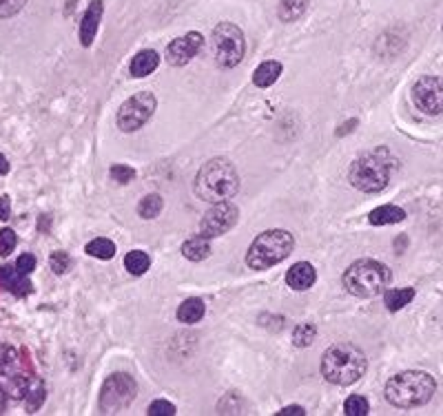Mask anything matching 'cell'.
Wrapping results in <instances>:
<instances>
[{"label":"cell","instance_id":"obj_1","mask_svg":"<svg viewBox=\"0 0 443 416\" xmlns=\"http://www.w3.org/2000/svg\"><path fill=\"white\" fill-rule=\"evenodd\" d=\"M368 368L366 354L352 343H337L328 348L321 359V375L332 386H352Z\"/></svg>","mask_w":443,"mask_h":416},{"label":"cell","instance_id":"obj_2","mask_svg":"<svg viewBox=\"0 0 443 416\" xmlns=\"http://www.w3.org/2000/svg\"><path fill=\"white\" fill-rule=\"evenodd\" d=\"M437 390V381L428 372L408 370L386 383V401L395 408H419L426 405Z\"/></svg>","mask_w":443,"mask_h":416},{"label":"cell","instance_id":"obj_3","mask_svg":"<svg viewBox=\"0 0 443 416\" xmlns=\"http://www.w3.org/2000/svg\"><path fill=\"white\" fill-rule=\"evenodd\" d=\"M240 189V175L224 158L211 160L196 175V195L211 204L226 202Z\"/></svg>","mask_w":443,"mask_h":416},{"label":"cell","instance_id":"obj_4","mask_svg":"<svg viewBox=\"0 0 443 416\" xmlns=\"http://www.w3.org/2000/svg\"><path fill=\"white\" fill-rule=\"evenodd\" d=\"M295 248V239L288 231L273 228L253 239L251 248L246 253V266L253 270H268L284 261Z\"/></svg>","mask_w":443,"mask_h":416},{"label":"cell","instance_id":"obj_5","mask_svg":"<svg viewBox=\"0 0 443 416\" xmlns=\"http://www.w3.org/2000/svg\"><path fill=\"white\" fill-rule=\"evenodd\" d=\"M393 164L388 160V151H375L357 158L350 167V184L361 193H379L390 182Z\"/></svg>","mask_w":443,"mask_h":416},{"label":"cell","instance_id":"obj_6","mask_svg":"<svg viewBox=\"0 0 443 416\" xmlns=\"http://www.w3.org/2000/svg\"><path fill=\"white\" fill-rule=\"evenodd\" d=\"M388 281H390V270L375 259H359L343 272V288L355 297L364 299L379 294L388 286Z\"/></svg>","mask_w":443,"mask_h":416},{"label":"cell","instance_id":"obj_7","mask_svg":"<svg viewBox=\"0 0 443 416\" xmlns=\"http://www.w3.org/2000/svg\"><path fill=\"white\" fill-rule=\"evenodd\" d=\"M211 47L215 62L222 69H233L235 64H240L246 51V42L242 29L233 23H220L211 34Z\"/></svg>","mask_w":443,"mask_h":416},{"label":"cell","instance_id":"obj_8","mask_svg":"<svg viewBox=\"0 0 443 416\" xmlns=\"http://www.w3.org/2000/svg\"><path fill=\"white\" fill-rule=\"evenodd\" d=\"M138 394V386L131 375H124V372H117L111 375L102 383L100 390V410L104 414H117L126 410L129 405L133 403Z\"/></svg>","mask_w":443,"mask_h":416},{"label":"cell","instance_id":"obj_9","mask_svg":"<svg viewBox=\"0 0 443 416\" xmlns=\"http://www.w3.org/2000/svg\"><path fill=\"white\" fill-rule=\"evenodd\" d=\"M155 95L151 91H140L131 95L129 100L120 106L117 111V126H120L124 133H133V131L142 129L151 115L155 111Z\"/></svg>","mask_w":443,"mask_h":416},{"label":"cell","instance_id":"obj_10","mask_svg":"<svg viewBox=\"0 0 443 416\" xmlns=\"http://www.w3.org/2000/svg\"><path fill=\"white\" fill-rule=\"evenodd\" d=\"M413 102L419 111L428 115L443 113V78L439 75H424L413 84Z\"/></svg>","mask_w":443,"mask_h":416},{"label":"cell","instance_id":"obj_11","mask_svg":"<svg viewBox=\"0 0 443 416\" xmlns=\"http://www.w3.org/2000/svg\"><path fill=\"white\" fill-rule=\"evenodd\" d=\"M237 206L231 204L229 200L226 202H215L207 213H204V220L200 226V233L207 235V237H220L224 233H229L231 228L237 224Z\"/></svg>","mask_w":443,"mask_h":416},{"label":"cell","instance_id":"obj_12","mask_svg":"<svg viewBox=\"0 0 443 416\" xmlns=\"http://www.w3.org/2000/svg\"><path fill=\"white\" fill-rule=\"evenodd\" d=\"M202 47H204V38L198 34V31H189L187 36L176 38L167 47V62L173 64V67L189 64L193 58L198 56Z\"/></svg>","mask_w":443,"mask_h":416},{"label":"cell","instance_id":"obj_13","mask_svg":"<svg viewBox=\"0 0 443 416\" xmlns=\"http://www.w3.org/2000/svg\"><path fill=\"white\" fill-rule=\"evenodd\" d=\"M104 12V3L102 0H91V5L86 7V12L82 16V25H80V42L82 47H91L95 34H98L100 27V18Z\"/></svg>","mask_w":443,"mask_h":416},{"label":"cell","instance_id":"obj_14","mask_svg":"<svg viewBox=\"0 0 443 416\" xmlns=\"http://www.w3.org/2000/svg\"><path fill=\"white\" fill-rule=\"evenodd\" d=\"M0 286H5L9 292H14L16 297H25V294H29L31 288H34L25 272H20L16 266L0 268Z\"/></svg>","mask_w":443,"mask_h":416},{"label":"cell","instance_id":"obj_15","mask_svg":"<svg viewBox=\"0 0 443 416\" xmlns=\"http://www.w3.org/2000/svg\"><path fill=\"white\" fill-rule=\"evenodd\" d=\"M315 279H317V272L308 261H297V264H293L286 272V283L293 290H308L312 283H315Z\"/></svg>","mask_w":443,"mask_h":416},{"label":"cell","instance_id":"obj_16","mask_svg":"<svg viewBox=\"0 0 443 416\" xmlns=\"http://www.w3.org/2000/svg\"><path fill=\"white\" fill-rule=\"evenodd\" d=\"M158 64H160L158 51L144 49V51L135 53V58L131 60V75L133 78H147V75H151L158 69Z\"/></svg>","mask_w":443,"mask_h":416},{"label":"cell","instance_id":"obj_17","mask_svg":"<svg viewBox=\"0 0 443 416\" xmlns=\"http://www.w3.org/2000/svg\"><path fill=\"white\" fill-rule=\"evenodd\" d=\"M182 255L189 261H204L211 255V237L200 233L196 237L187 239V242L182 244Z\"/></svg>","mask_w":443,"mask_h":416},{"label":"cell","instance_id":"obj_18","mask_svg":"<svg viewBox=\"0 0 443 416\" xmlns=\"http://www.w3.org/2000/svg\"><path fill=\"white\" fill-rule=\"evenodd\" d=\"M279 75H282V64L277 60H266L255 69L253 82H255V86H259V89H268V86L277 82Z\"/></svg>","mask_w":443,"mask_h":416},{"label":"cell","instance_id":"obj_19","mask_svg":"<svg viewBox=\"0 0 443 416\" xmlns=\"http://www.w3.org/2000/svg\"><path fill=\"white\" fill-rule=\"evenodd\" d=\"M404 220H406V211H404V208H399V206H393V204L375 208V211L368 215V222H370L373 226L399 224V222H404Z\"/></svg>","mask_w":443,"mask_h":416},{"label":"cell","instance_id":"obj_20","mask_svg":"<svg viewBox=\"0 0 443 416\" xmlns=\"http://www.w3.org/2000/svg\"><path fill=\"white\" fill-rule=\"evenodd\" d=\"M204 312H207V305H204V301L202 299H198V297H191V299H187V301H182L180 303V308H178V319L182 321V323H198L202 316H204Z\"/></svg>","mask_w":443,"mask_h":416},{"label":"cell","instance_id":"obj_21","mask_svg":"<svg viewBox=\"0 0 443 416\" xmlns=\"http://www.w3.org/2000/svg\"><path fill=\"white\" fill-rule=\"evenodd\" d=\"M413 299H415V288H393V290H386L384 294V303L390 312L402 310L404 305H408Z\"/></svg>","mask_w":443,"mask_h":416},{"label":"cell","instance_id":"obj_22","mask_svg":"<svg viewBox=\"0 0 443 416\" xmlns=\"http://www.w3.org/2000/svg\"><path fill=\"white\" fill-rule=\"evenodd\" d=\"M23 401H25L27 412H36V410H40V405L45 403V386H42V381H40V379H36V377H31V379H29V386H27V390H25Z\"/></svg>","mask_w":443,"mask_h":416},{"label":"cell","instance_id":"obj_23","mask_svg":"<svg viewBox=\"0 0 443 416\" xmlns=\"http://www.w3.org/2000/svg\"><path fill=\"white\" fill-rule=\"evenodd\" d=\"M308 9V0H279V18L284 23H295L297 18H301Z\"/></svg>","mask_w":443,"mask_h":416},{"label":"cell","instance_id":"obj_24","mask_svg":"<svg viewBox=\"0 0 443 416\" xmlns=\"http://www.w3.org/2000/svg\"><path fill=\"white\" fill-rule=\"evenodd\" d=\"M84 250L86 255H91L95 259H111L115 255V244L106 237H95L84 246Z\"/></svg>","mask_w":443,"mask_h":416},{"label":"cell","instance_id":"obj_25","mask_svg":"<svg viewBox=\"0 0 443 416\" xmlns=\"http://www.w3.org/2000/svg\"><path fill=\"white\" fill-rule=\"evenodd\" d=\"M162 206H164V200L158 195V193H151L147 197H142L138 204V213L142 220H155V217L160 215L162 211Z\"/></svg>","mask_w":443,"mask_h":416},{"label":"cell","instance_id":"obj_26","mask_svg":"<svg viewBox=\"0 0 443 416\" xmlns=\"http://www.w3.org/2000/svg\"><path fill=\"white\" fill-rule=\"evenodd\" d=\"M124 266L131 275H144L151 266V259L144 250H131V253L124 257Z\"/></svg>","mask_w":443,"mask_h":416},{"label":"cell","instance_id":"obj_27","mask_svg":"<svg viewBox=\"0 0 443 416\" xmlns=\"http://www.w3.org/2000/svg\"><path fill=\"white\" fill-rule=\"evenodd\" d=\"M18 352L14 348H0V375L14 377L18 375Z\"/></svg>","mask_w":443,"mask_h":416},{"label":"cell","instance_id":"obj_28","mask_svg":"<svg viewBox=\"0 0 443 416\" xmlns=\"http://www.w3.org/2000/svg\"><path fill=\"white\" fill-rule=\"evenodd\" d=\"M315 334H317V328L312 323H299L293 332V341L297 348H304V346H310L315 341Z\"/></svg>","mask_w":443,"mask_h":416},{"label":"cell","instance_id":"obj_29","mask_svg":"<svg viewBox=\"0 0 443 416\" xmlns=\"http://www.w3.org/2000/svg\"><path fill=\"white\" fill-rule=\"evenodd\" d=\"M368 412H370V405L364 397H359V394H355V397H350L348 401L343 403V414L346 416H366Z\"/></svg>","mask_w":443,"mask_h":416},{"label":"cell","instance_id":"obj_30","mask_svg":"<svg viewBox=\"0 0 443 416\" xmlns=\"http://www.w3.org/2000/svg\"><path fill=\"white\" fill-rule=\"evenodd\" d=\"M49 266L56 275H64V272L71 268V257L64 253V250H56V253L49 257Z\"/></svg>","mask_w":443,"mask_h":416},{"label":"cell","instance_id":"obj_31","mask_svg":"<svg viewBox=\"0 0 443 416\" xmlns=\"http://www.w3.org/2000/svg\"><path fill=\"white\" fill-rule=\"evenodd\" d=\"M178 410H176V405L164 401V399H160V401H153L149 405V416H173Z\"/></svg>","mask_w":443,"mask_h":416},{"label":"cell","instance_id":"obj_32","mask_svg":"<svg viewBox=\"0 0 443 416\" xmlns=\"http://www.w3.org/2000/svg\"><path fill=\"white\" fill-rule=\"evenodd\" d=\"M27 5V0H0V18H12Z\"/></svg>","mask_w":443,"mask_h":416},{"label":"cell","instance_id":"obj_33","mask_svg":"<svg viewBox=\"0 0 443 416\" xmlns=\"http://www.w3.org/2000/svg\"><path fill=\"white\" fill-rule=\"evenodd\" d=\"M111 178L120 184H129L135 178V171L131 167H124V164H113L111 167Z\"/></svg>","mask_w":443,"mask_h":416},{"label":"cell","instance_id":"obj_34","mask_svg":"<svg viewBox=\"0 0 443 416\" xmlns=\"http://www.w3.org/2000/svg\"><path fill=\"white\" fill-rule=\"evenodd\" d=\"M16 248V233L12 228L0 231V255H9Z\"/></svg>","mask_w":443,"mask_h":416},{"label":"cell","instance_id":"obj_35","mask_svg":"<svg viewBox=\"0 0 443 416\" xmlns=\"http://www.w3.org/2000/svg\"><path fill=\"white\" fill-rule=\"evenodd\" d=\"M16 268H18L20 272H25V275H29L31 270H36V257L31 255V253L20 255L18 261H16Z\"/></svg>","mask_w":443,"mask_h":416},{"label":"cell","instance_id":"obj_36","mask_svg":"<svg viewBox=\"0 0 443 416\" xmlns=\"http://www.w3.org/2000/svg\"><path fill=\"white\" fill-rule=\"evenodd\" d=\"M9 217H12V200H9V195H3L0 197V220L7 222Z\"/></svg>","mask_w":443,"mask_h":416},{"label":"cell","instance_id":"obj_37","mask_svg":"<svg viewBox=\"0 0 443 416\" xmlns=\"http://www.w3.org/2000/svg\"><path fill=\"white\" fill-rule=\"evenodd\" d=\"M277 416H306V410L301 405H288V408L279 410Z\"/></svg>","mask_w":443,"mask_h":416},{"label":"cell","instance_id":"obj_38","mask_svg":"<svg viewBox=\"0 0 443 416\" xmlns=\"http://www.w3.org/2000/svg\"><path fill=\"white\" fill-rule=\"evenodd\" d=\"M5 410H7V392L3 386H0V414H3Z\"/></svg>","mask_w":443,"mask_h":416},{"label":"cell","instance_id":"obj_39","mask_svg":"<svg viewBox=\"0 0 443 416\" xmlns=\"http://www.w3.org/2000/svg\"><path fill=\"white\" fill-rule=\"evenodd\" d=\"M9 173V162L5 155H0V175H7Z\"/></svg>","mask_w":443,"mask_h":416}]
</instances>
